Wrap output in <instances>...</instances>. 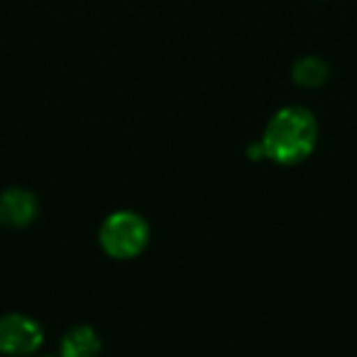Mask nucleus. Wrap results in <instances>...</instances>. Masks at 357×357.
<instances>
[{"label":"nucleus","mask_w":357,"mask_h":357,"mask_svg":"<svg viewBox=\"0 0 357 357\" xmlns=\"http://www.w3.org/2000/svg\"><path fill=\"white\" fill-rule=\"evenodd\" d=\"M318 137L316 118L306 108H284L269 120L262 135L264 157L277 164H298L313 152Z\"/></svg>","instance_id":"nucleus-1"},{"label":"nucleus","mask_w":357,"mask_h":357,"mask_svg":"<svg viewBox=\"0 0 357 357\" xmlns=\"http://www.w3.org/2000/svg\"><path fill=\"white\" fill-rule=\"evenodd\" d=\"M149 225L132 211H118L108 215L100 228V245L115 259H132L147 248Z\"/></svg>","instance_id":"nucleus-2"},{"label":"nucleus","mask_w":357,"mask_h":357,"mask_svg":"<svg viewBox=\"0 0 357 357\" xmlns=\"http://www.w3.org/2000/svg\"><path fill=\"white\" fill-rule=\"evenodd\" d=\"M42 328L35 318L22 313H8L0 318V352L8 357L32 355L42 345Z\"/></svg>","instance_id":"nucleus-3"},{"label":"nucleus","mask_w":357,"mask_h":357,"mask_svg":"<svg viewBox=\"0 0 357 357\" xmlns=\"http://www.w3.org/2000/svg\"><path fill=\"white\" fill-rule=\"evenodd\" d=\"M37 218V199L25 189L0 194V223L8 228H27Z\"/></svg>","instance_id":"nucleus-4"},{"label":"nucleus","mask_w":357,"mask_h":357,"mask_svg":"<svg viewBox=\"0 0 357 357\" xmlns=\"http://www.w3.org/2000/svg\"><path fill=\"white\" fill-rule=\"evenodd\" d=\"M100 352V337L93 328L76 326L61 340V357H96Z\"/></svg>","instance_id":"nucleus-5"},{"label":"nucleus","mask_w":357,"mask_h":357,"mask_svg":"<svg viewBox=\"0 0 357 357\" xmlns=\"http://www.w3.org/2000/svg\"><path fill=\"white\" fill-rule=\"evenodd\" d=\"M291 76L296 84L306 86V89H316V86H321L328 79V66L318 56H303V59H298L294 64Z\"/></svg>","instance_id":"nucleus-6"}]
</instances>
